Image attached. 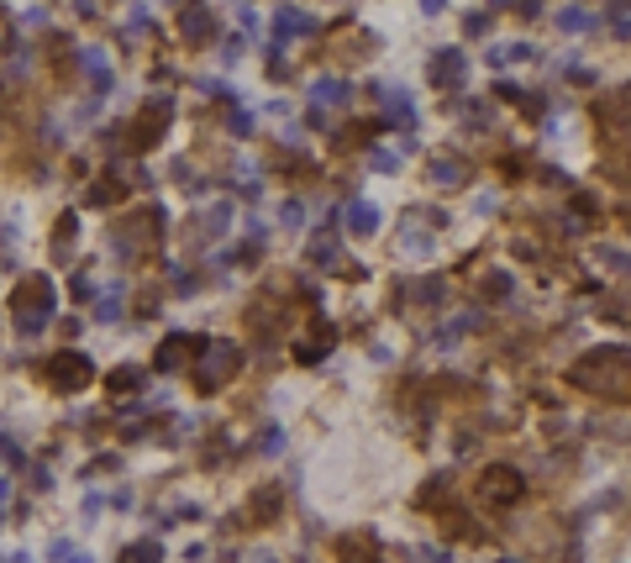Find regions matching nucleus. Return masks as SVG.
<instances>
[{
	"instance_id": "nucleus-10",
	"label": "nucleus",
	"mask_w": 631,
	"mask_h": 563,
	"mask_svg": "<svg viewBox=\"0 0 631 563\" xmlns=\"http://www.w3.org/2000/svg\"><path fill=\"white\" fill-rule=\"evenodd\" d=\"M184 32H190L195 42H200V37L211 32V22H205V11H190V16H184Z\"/></svg>"
},
{
	"instance_id": "nucleus-3",
	"label": "nucleus",
	"mask_w": 631,
	"mask_h": 563,
	"mask_svg": "<svg viewBox=\"0 0 631 563\" xmlns=\"http://www.w3.org/2000/svg\"><path fill=\"white\" fill-rule=\"evenodd\" d=\"M521 490H526V484L516 479V468H489V474H484V495H489V500H500V505H511Z\"/></svg>"
},
{
	"instance_id": "nucleus-4",
	"label": "nucleus",
	"mask_w": 631,
	"mask_h": 563,
	"mask_svg": "<svg viewBox=\"0 0 631 563\" xmlns=\"http://www.w3.org/2000/svg\"><path fill=\"white\" fill-rule=\"evenodd\" d=\"M53 384H63V390H79L84 379H90V363L79 358V353H63V358H53Z\"/></svg>"
},
{
	"instance_id": "nucleus-2",
	"label": "nucleus",
	"mask_w": 631,
	"mask_h": 563,
	"mask_svg": "<svg viewBox=\"0 0 631 563\" xmlns=\"http://www.w3.org/2000/svg\"><path fill=\"white\" fill-rule=\"evenodd\" d=\"M227 369H237V348H227V342H216V348H211V358H205L200 369H195V384H200V390H216Z\"/></svg>"
},
{
	"instance_id": "nucleus-8",
	"label": "nucleus",
	"mask_w": 631,
	"mask_h": 563,
	"mask_svg": "<svg viewBox=\"0 0 631 563\" xmlns=\"http://www.w3.org/2000/svg\"><path fill=\"white\" fill-rule=\"evenodd\" d=\"M184 348H190V337H168V342H163V358H158V363H163V369H174Z\"/></svg>"
},
{
	"instance_id": "nucleus-7",
	"label": "nucleus",
	"mask_w": 631,
	"mask_h": 563,
	"mask_svg": "<svg viewBox=\"0 0 631 563\" xmlns=\"http://www.w3.org/2000/svg\"><path fill=\"white\" fill-rule=\"evenodd\" d=\"M274 32H279V37H295V32H310V22H305V16H300V11H279Z\"/></svg>"
},
{
	"instance_id": "nucleus-11",
	"label": "nucleus",
	"mask_w": 631,
	"mask_h": 563,
	"mask_svg": "<svg viewBox=\"0 0 631 563\" xmlns=\"http://www.w3.org/2000/svg\"><path fill=\"white\" fill-rule=\"evenodd\" d=\"M558 22H563V32H584V26H589V11H563Z\"/></svg>"
},
{
	"instance_id": "nucleus-12",
	"label": "nucleus",
	"mask_w": 631,
	"mask_h": 563,
	"mask_svg": "<svg viewBox=\"0 0 631 563\" xmlns=\"http://www.w3.org/2000/svg\"><path fill=\"white\" fill-rule=\"evenodd\" d=\"M316 95H321V100H342V95H347V84H337V79H321V84H316Z\"/></svg>"
},
{
	"instance_id": "nucleus-13",
	"label": "nucleus",
	"mask_w": 631,
	"mask_h": 563,
	"mask_svg": "<svg viewBox=\"0 0 631 563\" xmlns=\"http://www.w3.org/2000/svg\"><path fill=\"white\" fill-rule=\"evenodd\" d=\"M137 379H143V374H137V369H116V374H111V390H131V384H137Z\"/></svg>"
},
{
	"instance_id": "nucleus-9",
	"label": "nucleus",
	"mask_w": 631,
	"mask_h": 563,
	"mask_svg": "<svg viewBox=\"0 0 631 563\" xmlns=\"http://www.w3.org/2000/svg\"><path fill=\"white\" fill-rule=\"evenodd\" d=\"M347 221H353L358 232H374V205H353V211H347Z\"/></svg>"
},
{
	"instance_id": "nucleus-5",
	"label": "nucleus",
	"mask_w": 631,
	"mask_h": 563,
	"mask_svg": "<svg viewBox=\"0 0 631 563\" xmlns=\"http://www.w3.org/2000/svg\"><path fill=\"white\" fill-rule=\"evenodd\" d=\"M168 127V100H153V111H143V121H137V132H143V143H158Z\"/></svg>"
},
{
	"instance_id": "nucleus-6",
	"label": "nucleus",
	"mask_w": 631,
	"mask_h": 563,
	"mask_svg": "<svg viewBox=\"0 0 631 563\" xmlns=\"http://www.w3.org/2000/svg\"><path fill=\"white\" fill-rule=\"evenodd\" d=\"M431 79H437V84H463V58H458V53H437Z\"/></svg>"
},
{
	"instance_id": "nucleus-1",
	"label": "nucleus",
	"mask_w": 631,
	"mask_h": 563,
	"mask_svg": "<svg viewBox=\"0 0 631 563\" xmlns=\"http://www.w3.org/2000/svg\"><path fill=\"white\" fill-rule=\"evenodd\" d=\"M48 311H53L48 279H26V285L16 290V326H22V332H37V326L48 322Z\"/></svg>"
}]
</instances>
